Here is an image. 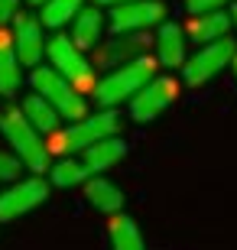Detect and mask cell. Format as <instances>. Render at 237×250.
<instances>
[{"label":"cell","instance_id":"cell-21","mask_svg":"<svg viewBox=\"0 0 237 250\" xmlns=\"http://www.w3.org/2000/svg\"><path fill=\"white\" fill-rule=\"evenodd\" d=\"M88 176H91V169L85 166V159H62V163L52 169V182L59 188L82 186V182H88Z\"/></svg>","mask_w":237,"mask_h":250},{"label":"cell","instance_id":"cell-4","mask_svg":"<svg viewBox=\"0 0 237 250\" xmlns=\"http://www.w3.org/2000/svg\"><path fill=\"white\" fill-rule=\"evenodd\" d=\"M46 56L52 62V68L59 75H65L78 91H91L94 94V68L85 59V49L75 46L72 36H52L46 42Z\"/></svg>","mask_w":237,"mask_h":250},{"label":"cell","instance_id":"cell-20","mask_svg":"<svg viewBox=\"0 0 237 250\" xmlns=\"http://www.w3.org/2000/svg\"><path fill=\"white\" fill-rule=\"evenodd\" d=\"M85 0H46L43 3V13H39V23L49 29H59L65 23H72L78 17V10H82Z\"/></svg>","mask_w":237,"mask_h":250},{"label":"cell","instance_id":"cell-23","mask_svg":"<svg viewBox=\"0 0 237 250\" xmlns=\"http://www.w3.org/2000/svg\"><path fill=\"white\" fill-rule=\"evenodd\" d=\"M231 0H185V7H189V13L195 17V13H211V10H224Z\"/></svg>","mask_w":237,"mask_h":250},{"label":"cell","instance_id":"cell-2","mask_svg":"<svg viewBox=\"0 0 237 250\" xmlns=\"http://www.w3.org/2000/svg\"><path fill=\"white\" fill-rule=\"evenodd\" d=\"M0 130H3L7 143L13 146V153L23 159V166L33 169V172H46L49 169V146L39 140V130L26 121V114L20 111V107H7V111L0 114Z\"/></svg>","mask_w":237,"mask_h":250},{"label":"cell","instance_id":"cell-22","mask_svg":"<svg viewBox=\"0 0 237 250\" xmlns=\"http://www.w3.org/2000/svg\"><path fill=\"white\" fill-rule=\"evenodd\" d=\"M23 169V159L10 156V153H0V182H13Z\"/></svg>","mask_w":237,"mask_h":250},{"label":"cell","instance_id":"cell-7","mask_svg":"<svg viewBox=\"0 0 237 250\" xmlns=\"http://www.w3.org/2000/svg\"><path fill=\"white\" fill-rule=\"evenodd\" d=\"M166 23V3L163 0H127L120 7H110L108 13V26L110 33H140V29L159 26Z\"/></svg>","mask_w":237,"mask_h":250},{"label":"cell","instance_id":"cell-3","mask_svg":"<svg viewBox=\"0 0 237 250\" xmlns=\"http://www.w3.org/2000/svg\"><path fill=\"white\" fill-rule=\"evenodd\" d=\"M33 88H36V94H43L62 117H68V121L88 117V104H85L82 91H78L65 75L55 72L52 65H36V68H33Z\"/></svg>","mask_w":237,"mask_h":250},{"label":"cell","instance_id":"cell-9","mask_svg":"<svg viewBox=\"0 0 237 250\" xmlns=\"http://www.w3.org/2000/svg\"><path fill=\"white\" fill-rule=\"evenodd\" d=\"M46 198H49V186L39 176L36 179H23V182L10 186L7 192L0 195V221H13V218H20V214L33 211V208H39Z\"/></svg>","mask_w":237,"mask_h":250},{"label":"cell","instance_id":"cell-11","mask_svg":"<svg viewBox=\"0 0 237 250\" xmlns=\"http://www.w3.org/2000/svg\"><path fill=\"white\" fill-rule=\"evenodd\" d=\"M146 46H150V39L140 36V33H124L120 39H108V42H101L94 46V59H98L101 68H117V65H127L133 59L146 56Z\"/></svg>","mask_w":237,"mask_h":250},{"label":"cell","instance_id":"cell-13","mask_svg":"<svg viewBox=\"0 0 237 250\" xmlns=\"http://www.w3.org/2000/svg\"><path fill=\"white\" fill-rule=\"evenodd\" d=\"M231 13H224V10H211V13H195L192 17V23L185 26V36H189V42H198V46H205V42H215V39H224L231 33Z\"/></svg>","mask_w":237,"mask_h":250},{"label":"cell","instance_id":"cell-10","mask_svg":"<svg viewBox=\"0 0 237 250\" xmlns=\"http://www.w3.org/2000/svg\"><path fill=\"white\" fill-rule=\"evenodd\" d=\"M13 42H17L20 65H39V59L46 56V36H43V23L36 17L17 13V20H13Z\"/></svg>","mask_w":237,"mask_h":250},{"label":"cell","instance_id":"cell-14","mask_svg":"<svg viewBox=\"0 0 237 250\" xmlns=\"http://www.w3.org/2000/svg\"><path fill=\"white\" fill-rule=\"evenodd\" d=\"M20 88V56L13 33L0 26V98H13Z\"/></svg>","mask_w":237,"mask_h":250},{"label":"cell","instance_id":"cell-1","mask_svg":"<svg viewBox=\"0 0 237 250\" xmlns=\"http://www.w3.org/2000/svg\"><path fill=\"white\" fill-rule=\"evenodd\" d=\"M156 65H159V59H153V56H140L127 65H117L108 78H101L94 84V101L101 107H117V104L130 101L133 94L143 91L146 84L156 78Z\"/></svg>","mask_w":237,"mask_h":250},{"label":"cell","instance_id":"cell-15","mask_svg":"<svg viewBox=\"0 0 237 250\" xmlns=\"http://www.w3.org/2000/svg\"><path fill=\"white\" fill-rule=\"evenodd\" d=\"M104 36V13L98 7H82L72 20V39L78 49H94Z\"/></svg>","mask_w":237,"mask_h":250},{"label":"cell","instance_id":"cell-8","mask_svg":"<svg viewBox=\"0 0 237 250\" xmlns=\"http://www.w3.org/2000/svg\"><path fill=\"white\" fill-rule=\"evenodd\" d=\"M175 98H179V82L169 78V75H159V78H153L146 84L143 91H137L130 98V117L140 124L156 121L163 111H169L175 104Z\"/></svg>","mask_w":237,"mask_h":250},{"label":"cell","instance_id":"cell-6","mask_svg":"<svg viewBox=\"0 0 237 250\" xmlns=\"http://www.w3.org/2000/svg\"><path fill=\"white\" fill-rule=\"evenodd\" d=\"M234 56H237V49H234V42H231V39H215V42H205V46H201L192 59H185V65H182L185 84L198 88V84L211 82L215 75H221L231 62H234Z\"/></svg>","mask_w":237,"mask_h":250},{"label":"cell","instance_id":"cell-17","mask_svg":"<svg viewBox=\"0 0 237 250\" xmlns=\"http://www.w3.org/2000/svg\"><path fill=\"white\" fill-rule=\"evenodd\" d=\"M20 111L26 114V121L33 124L39 133H55V130H59V117H62V114L55 111L43 94H29V98H23V107H20Z\"/></svg>","mask_w":237,"mask_h":250},{"label":"cell","instance_id":"cell-24","mask_svg":"<svg viewBox=\"0 0 237 250\" xmlns=\"http://www.w3.org/2000/svg\"><path fill=\"white\" fill-rule=\"evenodd\" d=\"M17 13H20V0H0V26L17 20Z\"/></svg>","mask_w":237,"mask_h":250},{"label":"cell","instance_id":"cell-28","mask_svg":"<svg viewBox=\"0 0 237 250\" xmlns=\"http://www.w3.org/2000/svg\"><path fill=\"white\" fill-rule=\"evenodd\" d=\"M234 72H237V56H234Z\"/></svg>","mask_w":237,"mask_h":250},{"label":"cell","instance_id":"cell-19","mask_svg":"<svg viewBox=\"0 0 237 250\" xmlns=\"http://www.w3.org/2000/svg\"><path fill=\"white\" fill-rule=\"evenodd\" d=\"M108 231H110V244H114V250H146L143 234H140V228L130 221L127 214H114L110 224H108Z\"/></svg>","mask_w":237,"mask_h":250},{"label":"cell","instance_id":"cell-12","mask_svg":"<svg viewBox=\"0 0 237 250\" xmlns=\"http://www.w3.org/2000/svg\"><path fill=\"white\" fill-rule=\"evenodd\" d=\"M156 59L166 68H179L185 65V46H189V36L179 23H159V33H156Z\"/></svg>","mask_w":237,"mask_h":250},{"label":"cell","instance_id":"cell-26","mask_svg":"<svg viewBox=\"0 0 237 250\" xmlns=\"http://www.w3.org/2000/svg\"><path fill=\"white\" fill-rule=\"evenodd\" d=\"M231 20H234V26H237V0H234V7H231Z\"/></svg>","mask_w":237,"mask_h":250},{"label":"cell","instance_id":"cell-5","mask_svg":"<svg viewBox=\"0 0 237 250\" xmlns=\"http://www.w3.org/2000/svg\"><path fill=\"white\" fill-rule=\"evenodd\" d=\"M117 130H120V117L110 111V107H104V111L94 114V117H82V121H75L72 127L65 130V133L55 140L49 149H62V153L88 149L91 143H98V140L117 137Z\"/></svg>","mask_w":237,"mask_h":250},{"label":"cell","instance_id":"cell-27","mask_svg":"<svg viewBox=\"0 0 237 250\" xmlns=\"http://www.w3.org/2000/svg\"><path fill=\"white\" fill-rule=\"evenodd\" d=\"M26 3H33V7H43V3H46V0H26Z\"/></svg>","mask_w":237,"mask_h":250},{"label":"cell","instance_id":"cell-16","mask_svg":"<svg viewBox=\"0 0 237 250\" xmlns=\"http://www.w3.org/2000/svg\"><path fill=\"white\" fill-rule=\"evenodd\" d=\"M124 153H127L124 140H117V137L98 140V143H91V146L85 149V166L91 169V176H98V172H104V169L117 166L120 159H124Z\"/></svg>","mask_w":237,"mask_h":250},{"label":"cell","instance_id":"cell-18","mask_svg":"<svg viewBox=\"0 0 237 250\" xmlns=\"http://www.w3.org/2000/svg\"><path fill=\"white\" fill-rule=\"evenodd\" d=\"M85 195H88V202H91V208H98L101 214H117L120 208H124V195H120V188L114 186V182H108V179H91L88 186H85Z\"/></svg>","mask_w":237,"mask_h":250},{"label":"cell","instance_id":"cell-25","mask_svg":"<svg viewBox=\"0 0 237 250\" xmlns=\"http://www.w3.org/2000/svg\"><path fill=\"white\" fill-rule=\"evenodd\" d=\"M120 3H127V0H94V7H120Z\"/></svg>","mask_w":237,"mask_h":250}]
</instances>
